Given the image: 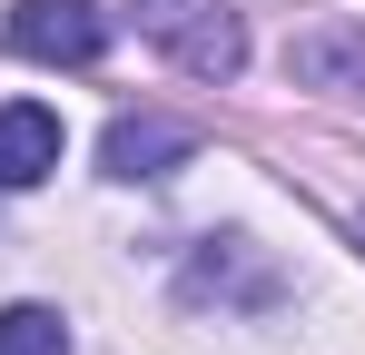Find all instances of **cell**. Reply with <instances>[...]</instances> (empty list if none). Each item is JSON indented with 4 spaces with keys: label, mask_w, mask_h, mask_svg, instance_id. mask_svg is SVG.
<instances>
[{
    "label": "cell",
    "mask_w": 365,
    "mask_h": 355,
    "mask_svg": "<svg viewBox=\"0 0 365 355\" xmlns=\"http://www.w3.org/2000/svg\"><path fill=\"white\" fill-rule=\"evenodd\" d=\"M138 30L178 59L187 79H237L247 69V30L227 0H138Z\"/></svg>",
    "instance_id": "obj_1"
},
{
    "label": "cell",
    "mask_w": 365,
    "mask_h": 355,
    "mask_svg": "<svg viewBox=\"0 0 365 355\" xmlns=\"http://www.w3.org/2000/svg\"><path fill=\"white\" fill-rule=\"evenodd\" d=\"M10 50L89 69V59L109 50V10H99V0H20V10H10Z\"/></svg>",
    "instance_id": "obj_2"
},
{
    "label": "cell",
    "mask_w": 365,
    "mask_h": 355,
    "mask_svg": "<svg viewBox=\"0 0 365 355\" xmlns=\"http://www.w3.org/2000/svg\"><path fill=\"white\" fill-rule=\"evenodd\" d=\"M178 158H197V128H187V118L128 109V118H109V138H99V168L109 178H168Z\"/></svg>",
    "instance_id": "obj_3"
},
{
    "label": "cell",
    "mask_w": 365,
    "mask_h": 355,
    "mask_svg": "<svg viewBox=\"0 0 365 355\" xmlns=\"http://www.w3.org/2000/svg\"><path fill=\"white\" fill-rule=\"evenodd\" d=\"M50 168H60V118L40 99H10L0 109V187H40Z\"/></svg>",
    "instance_id": "obj_4"
},
{
    "label": "cell",
    "mask_w": 365,
    "mask_h": 355,
    "mask_svg": "<svg viewBox=\"0 0 365 355\" xmlns=\"http://www.w3.org/2000/svg\"><path fill=\"white\" fill-rule=\"evenodd\" d=\"M297 79L306 89H365V30H306L297 40Z\"/></svg>",
    "instance_id": "obj_5"
},
{
    "label": "cell",
    "mask_w": 365,
    "mask_h": 355,
    "mask_svg": "<svg viewBox=\"0 0 365 355\" xmlns=\"http://www.w3.org/2000/svg\"><path fill=\"white\" fill-rule=\"evenodd\" d=\"M0 355H69V326L50 306H10L0 316Z\"/></svg>",
    "instance_id": "obj_6"
},
{
    "label": "cell",
    "mask_w": 365,
    "mask_h": 355,
    "mask_svg": "<svg viewBox=\"0 0 365 355\" xmlns=\"http://www.w3.org/2000/svg\"><path fill=\"white\" fill-rule=\"evenodd\" d=\"M356 237H365V227H356Z\"/></svg>",
    "instance_id": "obj_7"
}]
</instances>
